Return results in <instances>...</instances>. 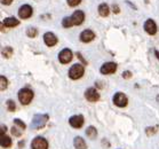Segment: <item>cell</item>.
Returning a JSON list of instances; mask_svg holds the SVG:
<instances>
[{
    "label": "cell",
    "mask_w": 159,
    "mask_h": 149,
    "mask_svg": "<svg viewBox=\"0 0 159 149\" xmlns=\"http://www.w3.org/2000/svg\"><path fill=\"white\" fill-rule=\"evenodd\" d=\"M110 13V8L107 4H101L98 6V14L101 15L102 17H107Z\"/></svg>",
    "instance_id": "18"
},
{
    "label": "cell",
    "mask_w": 159,
    "mask_h": 149,
    "mask_svg": "<svg viewBox=\"0 0 159 149\" xmlns=\"http://www.w3.org/2000/svg\"><path fill=\"white\" fill-rule=\"evenodd\" d=\"M144 30L151 36L156 35V32H157V24H156L155 21L153 20H147L144 23Z\"/></svg>",
    "instance_id": "14"
},
{
    "label": "cell",
    "mask_w": 159,
    "mask_h": 149,
    "mask_svg": "<svg viewBox=\"0 0 159 149\" xmlns=\"http://www.w3.org/2000/svg\"><path fill=\"white\" fill-rule=\"evenodd\" d=\"M1 134H6V126L1 125Z\"/></svg>",
    "instance_id": "29"
},
{
    "label": "cell",
    "mask_w": 159,
    "mask_h": 149,
    "mask_svg": "<svg viewBox=\"0 0 159 149\" xmlns=\"http://www.w3.org/2000/svg\"><path fill=\"white\" fill-rule=\"evenodd\" d=\"M31 148L32 149H48L47 140L43 137H37L31 142Z\"/></svg>",
    "instance_id": "5"
},
{
    "label": "cell",
    "mask_w": 159,
    "mask_h": 149,
    "mask_svg": "<svg viewBox=\"0 0 159 149\" xmlns=\"http://www.w3.org/2000/svg\"><path fill=\"white\" fill-rule=\"evenodd\" d=\"M6 105H7V109L9 110V111H15V109H16V105H15V102L13 101V100H7Z\"/></svg>",
    "instance_id": "22"
},
{
    "label": "cell",
    "mask_w": 159,
    "mask_h": 149,
    "mask_svg": "<svg viewBox=\"0 0 159 149\" xmlns=\"http://www.w3.org/2000/svg\"><path fill=\"white\" fill-rule=\"evenodd\" d=\"M0 80H1V81H0V83H1L0 90H1V91H5V90L7 88V86H8V80H7V78H6L5 76H1V77H0Z\"/></svg>",
    "instance_id": "21"
},
{
    "label": "cell",
    "mask_w": 159,
    "mask_h": 149,
    "mask_svg": "<svg viewBox=\"0 0 159 149\" xmlns=\"http://www.w3.org/2000/svg\"><path fill=\"white\" fill-rule=\"evenodd\" d=\"M14 124L16 125V127H20L21 130H25V124L23 123L21 119H18V118H16V119H14Z\"/></svg>",
    "instance_id": "23"
},
{
    "label": "cell",
    "mask_w": 159,
    "mask_h": 149,
    "mask_svg": "<svg viewBox=\"0 0 159 149\" xmlns=\"http://www.w3.org/2000/svg\"><path fill=\"white\" fill-rule=\"evenodd\" d=\"M33 13V9L30 5H22L20 9H18V16L23 20H26V18L31 17V15Z\"/></svg>",
    "instance_id": "6"
},
{
    "label": "cell",
    "mask_w": 159,
    "mask_h": 149,
    "mask_svg": "<svg viewBox=\"0 0 159 149\" xmlns=\"http://www.w3.org/2000/svg\"><path fill=\"white\" fill-rule=\"evenodd\" d=\"M11 133H13L14 135H17V137H18V135H21V132L18 131L17 128H15V127H13V128H11Z\"/></svg>",
    "instance_id": "26"
},
{
    "label": "cell",
    "mask_w": 159,
    "mask_h": 149,
    "mask_svg": "<svg viewBox=\"0 0 159 149\" xmlns=\"http://www.w3.org/2000/svg\"><path fill=\"white\" fill-rule=\"evenodd\" d=\"M84 73H85V68H84L81 64H73L69 70V77L71 79L73 80H77L81 78L84 76Z\"/></svg>",
    "instance_id": "2"
},
{
    "label": "cell",
    "mask_w": 159,
    "mask_h": 149,
    "mask_svg": "<svg viewBox=\"0 0 159 149\" xmlns=\"http://www.w3.org/2000/svg\"><path fill=\"white\" fill-rule=\"evenodd\" d=\"M116 70H117V63H115V62H107V63H104V64L101 67L100 72H101L102 75H111V73H113Z\"/></svg>",
    "instance_id": "7"
},
{
    "label": "cell",
    "mask_w": 159,
    "mask_h": 149,
    "mask_svg": "<svg viewBox=\"0 0 159 149\" xmlns=\"http://www.w3.org/2000/svg\"><path fill=\"white\" fill-rule=\"evenodd\" d=\"M43 41L48 47H53L57 44V37L55 36L53 32H46L43 35Z\"/></svg>",
    "instance_id": "10"
},
{
    "label": "cell",
    "mask_w": 159,
    "mask_h": 149,
    "mask_svg": "<svg viewBox=\"0 0 159 149\" xmlns=\"http://www.w3.org/2000/svg\"><path fill=\"white\" fill-rule=\"evenodd\" d=\"M69 124L73 128H80L84 125V117L81 115H75L71 116L69 119Z\"/></svg>",
    "instance_id": "11"
},
{
    "label": "cell",
    "mask_w": 159,
    "mask_h": 149,
    "mask_svg": "<svg viewBox=\"0 0 159 149\" xmlns=\"http://www.w3.org/2000/svg\"><path fill=\"white\" fill-rule=\"evenodd\" d=\"M0 1H1V4L6 5V6H8V5H11L13 2V0H0Z\"/></svg>",
    "instance_id": "27"
},
{
    "label": "cell",
    "mask_w": 159,
    "mask_h": 149,
    "mask_svg": "<svg viewBox=\"0 0 159 149\" xmlns=\"http://www.w3.org/2000/svg\"><path fill=\"white\" fill-rule=\"evenodd\" d=\"M62 26H64V28H72L73 26V23H72V20H71V16H65L63 20H62Z\"/></svg>",
    "instance_id": "20"
},
{
    "label": "cell",
    "mask_w": 159,
    "mask_h": 149,
    "mask_svg": "<svg viewBox=\"0 0 159 149\" xmlns=\"http://www.w3.org/2000/svg\"><path fill=\"white\" fill-rule=\"evenodd\" d=\"M66 2H68L70 7H76L81 2V0H66Z\"/></svg>",
    "instance_id": "25"
},
{
    "label": "cell",
    "mask_w": 159,
    "mask_h": 149,
    "mask_svg": "<svg viewBox=\"0 0 159 149\" xmlns=\"http://www.w3.org/2000/svg\"><path fill=\"white\" fill-rule=\"evenodd\" d=\"M71 20H72L73 26H80L85 20V13L83 11H76L71 15Z\"/></svg>",
    "instance_id": "12"
},
{
    "label": "cell",
    "mask_w": 159,
    "mask_h": 149,
    "mask_svg": "<svg viewBox=\"0 0 159 149\" xmlns=\"http://www.w3.org/2000/svg\"><path fill=\"white\" fill-rule=\"evenodd\" d=\"M80 40L83 41V43H89L92 40H94L95 38V33L89 29H86L84 30L83 32L80 33Z\"/></svg>",
    "instance_id": "13"
},
{
    "label": "cell",
    "mask_w": 159,
    "mask_h": 149,
    "mask_svg": "<svg viewBox=\"0 0 159 149\" xmlns=\"http://www.w3.org/2000/svg\"><path fill=\"white\" fill-rule=\"evenodd\" d=\"M73 146L76 149H87V145L85 140L80 137H76L75 140H73Z\"/></svg>",
    "instance_id": "16"
},
{
    "label": "cell",
    "mask_w": 159,
    "mask_h": 149,
    "mask_svg": "<svg viewBox=\"0 0 159 149\" xmlns=\"http://www.w3.org/2000/svg\"><path fill=\"white\" fill-rule=\"evenodd\" d=\"M0 145L4 148H9L11 146V139L7 134H1V137H0Z\"/></svg>",
    "instance_id": "17"
},
{
    "label": "cell",
    "mask_w": 159,
    "mask_h": 149,
    "mask_svg": "<svg viewBox=\"0 0 159 149\" xmlns=\"http://www.w3.org/2000/svg\"><path fill=\"white\" fill-rule=\"evenodd\" d=\"M113 103H115V105L119 107V108H125L127 103H128V99L124 93L118 92V93L113 95Z\"/></svg>",
    "instance_id": "3"
},
{
    "label": "cell",
    "mask_w": 159,
    "mask_h": 149,
    "mask_svg": "<svg viewBox=\"0 0 159 149\" xmlns=\"http://www.w3.org/2000/svg\"><path fill=\"white\" fill-rule=\"evenodd\" d=\"M26 33H28V36H29L30 38H33V37H36L37 35H38V31H37V29H34V28H29Z\"/></svg>",
    "instance_id": "24"
},
{
    "label": "cell",
    "mask_w": 159,
    "mask_h": 149,
    "mask_svg": "<svg viewBox=\"0 0 159 149\" xmlns=\"http://www.w3.org/2000/svg\"><path fill=\"white\" fill-rule=\"evenodd\" d=\"M48 120V115H36L33 117L32 124L34 128H41L45 126L46 122Z\"/></svg>",
    "instance_id": "8"
},
{
    "label": "cell",
    "mask_w": 159,
    "mask_h": 149,
    "mask_svg": "<svg viewBox=\"0 0 159 149\" xmlns=\"http://www.w3.org/2000/svg\"><path fill=\"white\" fill-rule=\"evenodd\" d=\"M86 134H87V137H88V138L95 139V138H96V135H98V131H96V128H95L94 126H89L86 130Z\"/></svg>",
    "instance_id": "19"
},
{
    "label": "cell",
    "mask_w": 159,
    "mask_h": 149,
    "mask_svg": "<svg viewBox=\"0 0 159 149\" xmlns=\"http://www.w3.org/2000/svg\"><path fill=\"white\" fill-rule=\"evenodd\" d=\"M20 24V21H18L16 17H13V16H9V17H6L2 22V26H6V28H15Z\"/></svg>",
    "instance_id": "15"
},
{
    "label": "cell",
    "mask_w": 159,
    "mask_h": 149,
    "mask_svg": "<svg viewBox=\"0 0 159 149\" xmlns=\"http://www.w3.org/2000/svg\"><path fill=\"white\" fill-rule=\"evenodd\" d=\"M155 53H156V55H157V58H159V53H158V52L156 51V52H155Z\"/></svg>",
    "instance_id": "30"
},
{
    "label": "cell",
    "mask_w": 159,
    "mask_h": 149,
    "mask_svg": "<svg viewBox=\"0 0 159 149\" xmlns=\"http://www.w3.org/2000/svg\"><path fill=\"white\" fill-rule=\"evenodd\" d=\"M33 99V92L30 88H21L18 91V100L23 105H29Z\"/></svg>",
    "instance_id": "1"
},
{
    "label": "cell",
    "mask_w": 159,
    "mask_h": 149,
    "mask_svg": "<svg viewBox=\"0 0 159 149\" xmlns=\"http://www.w3.org/2000/svg\"><path fill=\"white\" fill-rule=\"evenodd\" d=\"M72 58H73V54L69 48H64V49H62L58 53V61L61 62L62 64H66V63L71 62Z\"/></svg>",
    "instance_id": "4"
},
{
    "label": "cell",
    "mask_w": 159,
    "mask_h": 149,
    "mask_svg": "<svg viewBox=\"0 0 159 149\" xmlns=\"http://www.w3.org/2000/svg\"><path fill=\"white\" fill-rule=\"evenodd\" d=\"M157 102H158V103H159V95H158V96H157Z\"/></svg>",
    "instance_id": "31"
},
{
    "label": "cell",
    "mask_w": 159,
    "mask_h": 149,
    "mask_svg": "<svg viewBox=\"0 0 159 149\" xmlns=\"http://www.w3.org/2000/svg\"><path fill=\"white\" fill-rule=\"evenodd\" d=\"M85 98H86L87 101L96 102L100 99V94H98V92L94 87H89L85 91Z\"/></svg>",
    "instance_id": "9"
},
{
    "label": "cell",
    "mask_w": 159,
    "mask_h": 149,
    "mask_svg": "<svg viewBox=\"0 0 159 149\" xmlns=\"http://www.w3.org/2000/svg\"><path fill=\"white\" fill-rule=\"evenodd\" d=\"M130 76H132V73H130L129 71H125V72L123 73L124 78H130Z\"/></svg>",
    "instance_id": "28"
}]
</instances>
